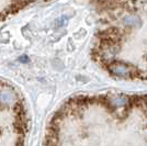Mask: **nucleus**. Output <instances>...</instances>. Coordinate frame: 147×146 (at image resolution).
<instances>
[{
    "label": "nucleus",
    "mask_w": 147,
    "mask_h": 146,
    "mask_svg": "<svg viewBox=\"0 0 147 146\" xmlns=\"http://www.w3.org/2000/svg\"><path fill=\"white\" fill-rule=\"evenodd\" d=\"M123 22L127 26H140L142 24V21L137 17H126Z\"/></svg>",
    "instance_id": "nucleus-1"
}]
</instances>
